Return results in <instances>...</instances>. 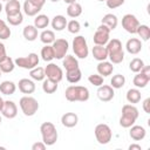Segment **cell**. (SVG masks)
I'll return each instance as SVG.
<instances>
[{"mask_svg": "<svg viewBox=\"0 0 150 150\" xmlns=\"http://www.w3.org/2000/svg\"><path fill=\"white\" fill-rule=\"evenodd\" d=\"M66 100L69 102H86L89 100V89L83 86H69L64 91Z\"/></svg>", "mask_w": 150, "mask_h": 150, "instance_id": "6da1fadb", "label": "cell"}, {"mask_svg": "<svg viewBox=\"0 0 150 150\" xmlns=\"http://www.w3.org/2000/svg\"><path fill=\"white\" fill-rule=\"evenodd\" d=\"M105 48L108 50V57L110 59V62L112 64H118L124 60V52L122 48V42L118 39L109 40Z\"/></svg>", "mask_w": 150, "mask_h": 150, "instance_id": "7a4b0ae2", "label": "cell"}, {"mask_svg": "<svg viewBox=\"0 0 150 150\" xmlns=\"http://www.w3.org/2000/svg\"><path fill=\"white\" fill-rule=\"evenodd\" d=\"M139 112L138 109L134 104H124L122 107V115L120 117V125L122 128H130L135 124L136 120L138 118Z\"/></svg>", "mask_w": 150, "mask_h": 150, "instance_id": "3957f363", "label": "cell"}, {"mask_svg": "<svg viewBox=\"0 0 150 150\" xmlns=\"http://www.w3.org/2000/svg\"><path fill=\"white\" fill-rule=\"evenodd\" d=\"M40 131H41V136H42V142L47 146L54 145L56 143L59 134H57L55 125L52 122H43L40 125Z\"/></svg>", "mask_w": 150, "mask_h": 150, "instance_id": "277c9868", "label": "cell"}, {"mask_svg": "<svg viewBox=\"0 0 150 150\" xmlns=\"http://www.w3.org/2000/svg\"><path fill=\"white\" fill-rule=\"evenodd\" d=\"M19 105L25 116H34L39 110V102L32 96H22L19 101Z\"/></svg>", "mask_w": 150, "mask_h": 150, "instance_id": "5b68a950", "label": "cell"}, {"mask_svg": "<svg viewBox=\"0 0 150 150\" xmlns=\"http://www.w3.org/2000/svg\"><path fill=\"white\" fill-rule=\"evenodd\" d=\"M95 137H96V141L100 143V144H108L111 138H112V131L110 129V127L108 124H104V123H100L95 127Z\"/></svg>", "mask_w": 150, "mask_h": 150, "instance_id": "8992f818", "label": "cell"}, {"mask_svg": "<svg viewBox=\"0 0 150 150\" xmlns=\"http://www.w3.org/2000/svg\"><path fill=\"white\" fill-rule=\"evenodd\" d=\"M73 50H74L76 57L87 59V56L89 54V48H88V45H87V41H86L84 36L77 35V36L74 38V40H73Z\"/></svg>", "mask_w": 150, "mask_h": 150, "instance_id": "52a82bcc", "label": "cell"}, {"mask_svg": "<svg viewBox=\"0 0 150 150\" xmlns=\"http://www.w3.org/2000/svg\"><path fill=\"white\" fill-rule=\"evenodd\" d=\"M39 56L36 53H30L28 54L27 56H21V57H16L14 60V63L15 66L20 67V68H23V69H33L34 67H36L39 64Z\"/></svg>", "mask_w": 150, "mask_h": 150, "instance_id": "ba28073f", "label": "cell"}, {"mask_svg": "<svg viewBox=\"0 0 150 150\" xmlns=\"http://www.w3.org/2000/svg\"><path fill=\"white\" fill-rule=\"evenodd\" d=\"M110 29L104 26V25H100L96 29V32L94 33V36H93V40H94V43L95 45H98V46H105L108 43V41L110 40Z\"/></svg>", "mask_w": 150, "mask_h": 150, "instance_id": "9c48e42d", "label": "cell"}, {"mask_svg": "<svg viewBox=\"0 0 150 150\" xmlns=\"http://www.w3.org/2000/svg\"><path fill=\"white\" fill-rule=\"evenodd\" d=\"M45 75H46L47 79H49L52 81H55L57 83L60 81H62V79H63V71H62V69L57 64H55L53 62L48 63L45 67Z\"/></svg>", "mask_w": 150, "mask_h": 150, "instance_id": "30bf717a", "label": "cell"}, {"mask_svg": "<svg viewBox=\"0 0 150 150\" xmlns=\"http://www.w3.org/2000/svg\"><path fill=\"white\" fill-rule=\"evenodd\" d=\"M52 47L54 49L55 59L62 60L69 49V43L66 39H55V41L52 43Z\"/></svg>", "mask_w": 150, "mask_h": 150, "instance_id": "8fae6325", "label": "cell"}, {"mask_svg": "<svg viewBox=\"0 0 150 150\" xmlns=\"http://www.w3.org/2000/svg\"><path fill=\"white\" fill-rule=\"evenodd\" d=\"M139 26L138 19L134 14H125L122 18V27L130 34H136V30Z\"/></svg>", "mask_w": 150, "mask_h": 150, "instance_id": "7c38bea8", "label": "cell"}, {"mask_svg": "<svg viewBox=\"0 0 150 150\" xmlns=\"http://www.w3.org/2000/svg\"><path fill=\"white\" fill-rule=\"evenodd\" d=\"M97 91H96V95L98 97L100 101L102 102H109L114 98L115 96V91H114V88L111 86H108V84H102L100 87H97Z\"/></svg>", "mask_w": 150, "mask_h": 150, "instance_id": "4fadbf2b", "label": "cell"}, {"mask_svg": "<svg viewBox=\"0 0 150 150\" xmlns=\"http://www.w3.org/2000/svg\"><path fill=\"white\" fill-rule=\"evenodd\" d=\"M1 114L4 115V117L9 118V120L16 117V115H18V107H16V104L13 101H9V100L5 101L2 110H1Z\"/></svg>", "mask_w": 150, "mask_h": 150, "instance_id": "5bb4252c", "label": "cell"}, {"mask_svg": "<svg viewBox=\"0 0 150 150\" xmlns=\"http://www.w3.org/2000/svg\"><path fill=\"white\" fill-rule=\"evenodd\" d=\"M125 49L129 54L136 55L142 50V41L137 38H131L125 43Z\"/></svg>", "mask_w": 150, "mask_h": 150, "instance_id": "9a60e30c", "label": "cell"}, {"mask_svg": "<svg viewBox=\"0 0 150 150\" xmlns=\"http://www.w3.org/2000/svg\"><path fill=\"white\" fill-rule=\"evenodd\" d=\"M18 88L22 94H33L35 91V83L29 79H21L18 83Z\"/></svg>", "mask_w": 150, "mask_h": 150, "instance_id": "2e32d148", "label": "cell"}, {"mask_svg": "<svg viewBox=\"0 0 150 150\" xmlns=\"http://www.w3.org/2000/svg\"><path fill=\"white\" fill-rule=\"evenodd\" d=\"M96 69H97V74H100V75L103 76V77H107V76H109V75L112 74V71H114V66H112L111 62L104 60V61H100V62H98Z\"/></svg>", "mask_w": 150, "mask_h": 150, "instance_id": "e0dca14e", "label": "cell"}, {"mask_svg": "<svg viewBox=\"0 0 150 150\" xmlns=\"http://www.w3.org/2000/svg\"><path fill=\"white\" fill-rule=\"evenodd\" d=\"M79 122V116L75 112H66L61 117V123L66 128H74Z\"/></svg>", "mask_w": 150, "mask_h": 150, "instance_id": "ac0fdd59", "label": "cell"}, {"mask_svg": "<svg viewBox=\"0 0 150 150\" xmlns=\"http://www.w3.org/2000/svg\"><path fill=\"white\" fill-rule=\"evenodd\" d=\"M145 135H146V131H145V129L142 125L132 124L130 127L129 136L131 137V139H134V141H142V139H144Z\"/></svg>", "mask_w": 150, "mask_h": 150, "instance_id": "d6986e66", "label": "cell"}, {"mask_svg": "<svg viewBox=\"0 0 150 150\" xmlns=\"http://www.w3.org/2000/svg\"><path fill=\"white\" fill-rule=\"evenodd\" d=\"M93 56L95 60H97L98 62L100 61H104L108 59V50L105 48V46H98V45H95L93 47Z\"/></svg>", "mask_w": 150, "mask_h": 150, "instance_id": "ffe728a7", "label": "cell"}, {"mask_svg": "<svg viewBox=\"0 0 150 150\" xmlns=\"http://www.w3.org/2000/svg\"><path fill=\"white\" fill-rule=\"evenodd\" d=\"M101 23L104 25V26H107L110 30H114V29L117 27V25H118V19H117V16H116L115 14L108 13V14H105V15L102 18Z\"/></svg>", "mask_w": 150, "mask_h": 150, "instance_id": "44dd1931", "label": "cell"}, {"mask_svg": "<svg viewBox=\"0 0 150 150\" xmlns=\"http://www.w3.org/2000/svg\"><path fill=\"white\" fill-rule=\"evenodd\" d=\"M67 19H66V16H63V15H55L53 19H52V22H50V25H52V27H53V29L54 30H56V32H61V30H63L66 27H67Z\"/></svg>", "mask_w": 150, "mask_h": 150, "instance_id": "7402d4cb", "label": "cell"}, {"mask_svg": "<svg viewBox=\"0 0 150 150\" xmlns=\"http://www.w3.org/2000/svg\"><path fill=\"white\" fill-rule=\"evenodd\" d=\"M5 12H6V15H12V14L21 12L20 1L19 0H8V1H6Z\"/></svg>", "mask_w": 150, "mask_h": 150, "instance_id": "603a6c76", "label": "cell"}, {"mask_svg": "<svg viewBox=\"0 0 150 150\" xmlns=\"http://www.w3.org/2000/svg\"><path fill=\"white\" fill-rule=\"evenodd\" d=\"M22 35L27 41H35L38 39V28L34 25H27L22 30Z\"/></svg>", "mask_w": 150, "mask_h": 150, "instance_id": "cb8c5ba5", "label": "cell"}, {"mask_svg": "<svg viewBox=\"0 0 150 150\" xmlns=\"http://www.w3.org/2000/svg\"><path fill=\"white\" fill-rule=\"evenodd\" d=\"M81 14H82V6H81V4L75 1V2H71V4L68 5V7H67V15L69 18L75 19V18L80 16Z\"/></svg>", "mask_w": 150, "mask_h": 150, "instance_id": "d4e9b609", "label": "cell"}, {"mask_svg": "<svg viewBox=\"0 0 150 150\" xmlns=\"http://www.w3.org/2000/svg\"><path fill=\"white\" fill-rule=\"evenodd\" d=\"M66 79L69 83H77L80 82V80L82 79V73L80 67L75 68V69H70V70H66Z\"/></svg>", "mask_w": 150, "mask_h": 150, "instance_id": "484cf974", "label": "cell"}, {"mask_svg": "<svg viewBox=\"0 0 150 150\" xmlns=\"http://www.w3.org/2000/svg\"><path fill=\"white\" fill-rule=\"evenodd\" d=\"M149 81H150V76H146L139 71V73H136V75L134 76L132 83L136 88H145L146 84L149 83Z\"/></svg>", "mask_w": 150, "mask_h": 150, "instance_id": "4316f807", "label": "cell"}, {"mask_svg": "<svg viewBox=\"0 0 150 150\" xmlns=\"http://www.w3.org/2000/svg\"><path fill=\"white\" fill-rule=\"evenodd\" d=\"M127 101L130 103V104H136L141 101V97H142V94H141V90L138 88H131L127 91Z\"/></svg>", "mask_w": 150, "mask_h": 150, "instance_id": "83f0119b", "label": "cell"}, {"mask_svg": "<svg viewBox=\"0 0 150 150\" xmlns=\"http://www.w3.org/2000/svg\"><path fill=\"white\" fill-rule=\"evenodd\" d=\"M62 66H63V68L66 70L79 68V60L73 55H66L62 59Z\"/></svg>", "mask_w": 150, "mask_h": 150, "instance_id": "f1b7e54d", "label": "cell"}, {"mask_svg": "<svg viewBox=\"0 0 150 150\" xmlns=\"http://www.w3.org/2000/svg\"><path fill=\"white\" fill-rule=\"evenodd\" d=\"M16 90V84L13 81H4L0 83V93L4 95H13Z\"/></svg>", "mask_w": 150, "mask_h": 150, "instance_id": "f546056e", "label": "cell"}, {"mask_svg": "<svg viewBox=\"0 0 150 150\" xmlns=\"http://www.w3.org/2000/svg\"><path fill=\"white\" fill-rule=\"evenodd\" d=\"M22 8H23L25 14L28 15V16H35V15H38V13L42 9V8L38 7V6H35L34 4H32L29 0H25Z\"/></svg>", "mask_w": 150, "mask_h": 150, "instance_id": "4dcf8cb0", "label": "cell"}, {"mask_svg": "<svg viewBox=\"0 0 150 150\" xmlns=\"http://www.w3.org/2000/svg\"><path fill=\"white\" fill-rule=\"evenodd\" d=\"M15 68V63H14V60L9 56L5 57L1 62H0V70L5 74H8V73H12Z\"/></svg>", "mask_w": 150, "mask_h": 150, "instance_id": "1f68e13d", "label": "cell"}, {"mask_svg": "<svg viewBox=\"0 0 150 150\" xmlns=\"http://www.w3.org/2000/svg\"><path fill=\"white\" fill-rule=\"evenodd\" d=\"M49 25V18L46 14H38L34 19V26L38 29H45Z\"/></svg>", "mask_w": 150, "mask_h": 150, "instance_id": "d6a6232c", "label": "cell"}, {"mask_svg": "<svg viewBox=\"0 0 150 150\" xmlns=\"http://www.w3.org/2000/svg\"><path fill=\"white\" fill-rule=\"evenodd\" d=\"M55 33L49 29H43L40 34V41L45 45H52L55 41Z\"/></svg>", "mask_w": 150, "mask_h": 150, "instance_id": "836d02e7", "label": "cell"}, {"mask_svg": "<svg viewBox=\"0 0 150 150\" xmlns=\"http://www.w3.org/2000/svg\"><path fill=\"white\" fill-rule=\"evenodd\" d=\"M41 59L46 62H50L53 59H55L54 55V49L52 47V45H45V47H42L41 49Z\"/></svg>", "mask_w": 150, "mask_h": 150, "instance_id": "e575fe53", "label": "cell"}, {"mask_svg": "<svg viewBox=\"0 0 150 150\" xmlns=\"http://www.w3.org/2000/svg\"><path fill=\"white\" fill-rule=\"evenodd\" d=\"M42 90L46 94H54L57 90V82L52 81L49 79H45L42 81Z\"/></svg>", "mask_w": 150, "mask_h": 150, "instance_id": "d590c367", "label": "cell"}, {"mask_svg": "<svg viewBox=\"0 0 150 150\" xmlns=\"http://www.w3.org/2000/svg\"><path fill=\"white\" fill-rule=\"evenodd\" d=\"M29 75L34 81H43L46 75H45V68L42 67H34L33 69L29 70Z\"/></svg>", "mask_w": 150, "mask_h": 150, "instance_id": "8d00e7d4", "label": "cell"}, {"mask_svg": "<svg viewBox=\"0 0 150 150\" xmlns=\"http://www.w3.org/2000/svg\"><path fill=\"white\" fill-rule=\"evenodd\" d=\"M124 84H125V77H124V75H122V74H116V75H114V76L111 77V80H110V86H111L114 89H120V88H122Z\"/></svg>", "mask_w": 150, "mask_h": 150, "instance_id": "74e56055", "label": "cell"}, {"mask_svg": "<svg viewBox=\"0 0 150 150\" xmlns=\"http://www.w3.org/2000/svg\"><path fill=\"white\" fill-rule=\"evenodd\" d=\"M136 34L141 38V40L148 41V40L150 39V28H149V26H146V25H141V23H139V26H138V28H137V30H136Z\"/></svg>", "mask_w": 150, "mask_h": 150, "instance_id": "f35d334b", "label": "cell"}, {"mask_svg": "<svg viewBox=\"0 0 150 150\" xmlns=\"http://www.w3.org/2000/svg\"><path fill=\"white\" fill-rule=\"evenodd\" d=\"M6 19H7V22L9 25L19 26L23 21V15H22L21 12H19V13H15V14H12V15H6Z\"/></svg>", "mask_w": 150, "mask_h": 150, "instance_id": "ab89813d", "label": "cell"}, {"mask_svg": "<svg viewBox=\"0 0 150 150\" xmlns=\"http://www.w3.org/2000/svg\"><path fill=\"white\" fill-rule=\"evenodd\" d=\"M143 66H144L143 60L139 59V57H135V59H132V60L130 61V63H129V69H130L132 73H139L141 69L143 68Z\"/></svg>", "mask_w": 150, "mask_h": 150, "instance_id": "60d3db41", "label": "cell"}, {"mask_svg": "<svg viewBox=\"0 0 150 150\" xmlns=\"http://www.w3.org/2000/svg\"><path fill=\"white\" fill-rule=\"evenodd\" d=\"M11 36V28L7 23L0 19V40H7Z\"/></svg>", "mask_w": 150, "mask_h": 150, "instance_id": "b9f144b4", "label": "cell"}, {"mask_svg": "<svg viewBox=\"0 0 150 150\" xmlns=\"http://www.w3.org/2000/svg\"><path fill=\"white\" fill-rule=\"evenodd\" d=\"M66 28L68 29L69 33H71V34H77V33L81 30V25H80V22H79L77 20L73 19V20H70V21L67 22V27H66Z\"/></svg>", "mask_w": 150, "mask_h": 150, "instance_id": "7bdbcfd3", "label": "cell"}, {"mask_svg": "<svg viewBox=\"0 0 150 150\" xmlns=\"http://www.w3.org/2000/svg\"><path fill=\"white\" fill-rule=\"evenodd\" d=\"M88 81L95 86V87H100L103 84V76H101L100 74H91L88 76Z\"/></svg>", "mask_w": 150, "mask_h": 150, "instance_id": "ee69618b", "label": "cell"}, {"mask_svg": "<svg viewBox=\"0 0 150 150\" xmlns=\"http://www.w3.org/2000/svg\"><path fill=\"white\" fill-rule=\"evenodd\" d=\"M124 2H125V0H105V4H107V6H108L110 9L118 8V7H121Z\"/></svg>", "mask_w": 150, "mask_h": 150, "instance_id": "f6af8a7d", "label": "cell"}, {"mask_svg": "<svg viewBox=\"0 0 150 150\" xmlns=\"http://www.w3.org/2000/svg\"><path fill=\"white\" fill-rule=\"evenodd\" d=\"M46 144L43 142H35L33 145H32V150H45L46 149Z\"/></svg>", "mask_w": 150, "mask_h": 150, "instance_id": "bcb514c9", "label": "cell"}, {"mask_svg": "<svg viewBox=\"0 0 150 150\" xmlns=\"http://www.w3.org/2000/svg\"><path fill=\"white\" fill-rule=\"evenodd\" d=\"M142 107H143V110H144V112H146V114H150V98L148 97V98H145L144 101H143V103H142Z\"/></svg>", "mask_w": 150, "mask_h": 150, "instance_id": "7dc6e473", "label": "cell"}, {"mask_svg": "<svg viewBox=\"0 0 150 150\" xmlns=\"http://www.w3.org/2000/svg\"><path fill=\"white\" fill-rule=\"evenodd\" d=\"M5 57H7V54H6V47H5V45H4L2 42H0V62H1Z\"/></svg>", "mask_w": 150, "mask_h": 150, "instance_id": "c3c4849f", "label": "cell"}, {"mask_svg": "<svg viewBox=\"0 0 150 150\" xmlns=\"http://www.w3.org/2000/svg\"><path fill=\"white\" fill-rule=\"evenodd\" d=\"M32 4H34L35 6H38V7H40V8H42L43 6H45V4H46V0H29Z\"/></svg>", "mask_w": 150, "mask_h": 150, "instance_id": "681fc988", "label": "cell"}, {"mask_svg": "<svg viewBox=\"0 0 150 150\" xmlns=\"http://www.w3.org/2000/svg\"><path fill=\"white\" fill-rule=\"evenodd\" d=\"M141 73H143L144 75H146V76H150V67L149 66H143V68L141 69Z\"/></svg>", "mask_w": 150, "mask_h": 150, "instance_id": "f907efd6", "label": "cell"}, {"mask_svg": "<svg viewBox=\"0 0 150 150\" xmlns=\"http://www.w3.org/2000/svg\"><path fill=\"white\" fill-rule=\"evenodd\" d=\"M128 149H129V150H142V146H141L139 144L134 143V144H130Z\"/></svg>", "mask_w": 150, "mask_h": 150, "instance_id": "816d5d0a", "label": "cell"}, {"mask_svg": "<svg viewBox=\"0 0 150 150\" xmlns=\"http://www.w3.org/2000/svg\"><path fill=\"white\" fill-rule=\"evenodd\" d=\"M4 102H5V101H4V98L0 96V112H1V110H2V107H4Z\"/></svg>", "mask_w": 150, "mask_h": 150, "instance_id": "f5cc1de1", "label": "cell"}, {"mask_svg": "<svg viewBox=\"0 0 150 150\" xmlns=\"http://www.w3.org/2000/svg\"><path fill=\"white\" fill-rule=\"evenodd\" d=\"M63 1H64L66 4H68V5H69V4H71V2H75L76 0H63Z\"/></svg>", "mask_w": 150, "mask_h": 150, "instance_id": "db71d44e", "label": "cell"}, {"mask_svg": "<svg viewBox=\"0 0 150 150\" xmlns=\"http://www.w3.org/2000/svg\"><path fill=\"white\" fill-rule=\"evenodd\" d=\"M2 8H4V7H2V5H1V2H0V13H1V11H2Z\"/></svg>", "mask_w": 150, "mask_h": 150, "instance_id": "11a10c76", "label": "cell"}, {"mask_svg": "<svg viewBox=\"0 0 150 150\" xmlns=\"http://www.w3.org/2000/svg\"><path fill=\"white\" fill-rule=\"evenodd\" d=\"M50 1H52V2H57L59 0H50Z\"/></svg>", "mask_w": 150, "mask_h": 150, "instance_id": "9f6ffc18", "label": "cell"}, {"mask_svg": "<svg viewBox=\"0 0 150 150\" xmlns=\"http://www.w3.org/2000/svg\"><path fill=\"white\" fill-rule=\"evenodd\" d=\"M1 122H2V118H1V116H0V124H1Z\"/></svg>", "mask_w": 150, "mask_h": 150, "instance_id": "6f0895ef", "label": "cell"}, {"mask_svg": "<svg viewBox=\"0 0 150 150\" xmlns=\"http://www.w3.org/2000/svg\"><path fill=\"white\" fill-rule=\"evenodd\" d=\"M1 74H2V71H1V70H0V76H1Z\"/></svg>", "mask_w": 150, "mask_h": 150, "instance_id": "680465c9", "label": "cell"}, {"mask_svg": "<svg viewBox=\"0 0 150 150\" xmlns=\"http://www.w3.org/2000/svg\"><path fill=\"white\" fill-rule=\"evenodd\" d=\"M0 1H8V0H0Z\"/></svg>", "mask_w": 150, "mask_h": 150, "instance_id": "91938a15", "label": "cell"}, {"mask_svg": "<svg viewBox=\"0 0 150 150\" xmlns=\"http://www.w3.org/2000/svg\"><path fill=\"white\" fill-rule=\"evenodd\" d=\"M98 1H105V0H98Z\"/></svg>", "mask_w": 150, "mask_h": 150, "instance_id": "94428289", "label": "cell"}]
</instances>
